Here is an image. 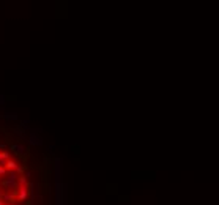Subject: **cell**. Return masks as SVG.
Returning <instances> with one entry per match:
<instances>
[{"label": "cell", "instance_id": "obj_1", "mask_svg": "<svg viewBox=\"0 0 219 205\" xmlns=\"http://www.w3.org/2000/svg\"><path fill=\"white\" fill-rule=\"evenodd\" d=\"M22 144L0 142V205H36L35 178Z\"/></svg>", "mask_w": 219, "mask_h": 205}]
</instances>
